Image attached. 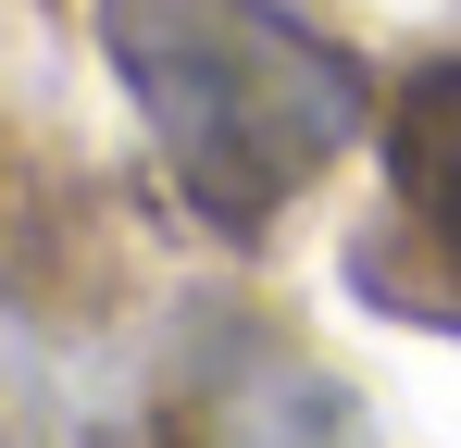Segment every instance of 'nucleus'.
<instances>
[{
	"instance_id": "nucleus-1",
	"label": "nucleus",
	"mask_w": 461,
	"mask_h": 448,
	"mask_svg": "<svg viewBox=\"0 0 461 448\" xmlns=\"http://www.w3.org/2000/svg\"><path fill=\"white\" fill-rule=\"evenodd\" d=\"M100 50L125 75L162 175L212 224L287 212L362 138V63L287 0H100Z\"/></svg>"
},
{
	"instance_id": "nucleus-2",
	"label": "nucleus",
	"mask_w": 461,
	"mask_h": 448,
	"mask_svg": "<svg viewBox=\"0 0 461 448\" xmlns=\"http://www.w3.org/2000/svg\"><path fill=\"white\" fill-rule=\"evenodd\" d=\"M175 448H349V411L287 349H225L212 373H187Z\"/></svg>"
},
{
	"instance_id": "nucleus-3",
	"label": "nucleus",
	"mask_w": 461,
	"mask_h": 448,
	"mask_svg": "<svg viewBox=\"0 0 461 448\" xmlns=\"http://www.w3.org/2000/svg\"><path fill=\"white\" fill-rule=\"evenodd\" d=\"M399 212L437 224V262H424V299H437V274L461 287V75H437L424 100H411V149H399Z\"/></svg>"
}]
</instances>
